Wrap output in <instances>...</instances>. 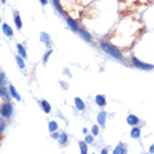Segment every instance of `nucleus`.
<instances>
[{
	"instance_id": "nucleus-25",
	"label": "nucleus",
	"mask_w": 154,
	"mask_h": 154,
	"mask_svg": "<svg viewBox=\"0 0 154 154\" xmlns=\"http://www.w3.org/2000/svg\"><path fill=\"white\" fill-rule=\"evenodd\" d=\"M4 128H5V123H4V122H0V133L2 132Z\"/></svg>"
},
{
	"instance_id": "nucleus-23",
	"label": "nucleus",
	"mask_w": 154,
	"mask_h": 154,
	"mask_svg": "<svg viewBox=\"0 0 154 154\" xmlns=\"http://www.w3.org/2000/svg\"><path fill=\"white\" fill-rule=\"evenodd\" d=\"M92 142H93V136L88 135L87 138H86V143H92Z\"/></svg>"
},
{
	"instance_id": "nucleus-15",
	"label": "nucleus",
	"mask_w": 154,
	"mask_h": 154,
	"mask_svg": "<svg viewBox=\"0 0 154 154\" xmlns=\"http://www.w3.org/2000/svg\"><path fill=\"white\" fill-rule=\"evenodd\" d=\"M17 48H18V50H19V54H20V56L21 57H26V50L24 49V47H22L21 45H17Z\"/></svg>"
},
{
	"instance_id": "nucleus-28",
	"label": "nucleus",
	"mask_w": 154,
	"mask_h": 154,
	"mask_svg": "<svg viewBox=\"0 0 154 154\" xmlns=\"http://www.w3.org/2000/svg\"><path fill=\"white\" fill-rule=\"evenodd\" d=\"M54 138H58V134H54Z\"/></svg>"
},
{
	"instance_id": "nucleus-2",
	"label": "nucleus",
	"mask_w": 154,
	"mask_h": 154,
	"mask_svg": "<svg viewBox=\"0 0 154 154\" xmlns=\"http://www.w3.org/2000/svg\"><path fill=\"white\" fill-rule=\"evenodd\" d=\"M0 114L4 117H9L12 114V106L9 103H6L0 107Z\"/></svg>"
},
{
	"instance_id": "nucleus-1",
	"label": "nucleus",
	"mask_w": 154,
	"mask_h": 154,
	"mask_svg": "<svg viewBox=\"0 0 154 154\" xmlns=\"http://www.w3.org/2000/svg\"><path fill=\"white\" fill-rule=\"evenodd\" d=\"M101 47H102V49L104 50V51H106L107 54L112 55L113 57L118 58V59L122 58V54L118 51V50L116 49L113 45H111V44H108V43H105V41H103V43L101 44Z\"/></svg>"
},
{
	"instance_id": "nucleus-18",
	"label": "nucleus",
	"mask_w": 154,
	"mask_h": 154,
	"mask_svg": "<svg viewBox=\"0 0 154 154\" xmlns=\"http://www.w3.org/2000/svg\"><path fill=\"white\" fill-rule=\"evenodd\" d=\"M17 63H18V65H19L20 68H25V63H24L21 57H19V56L17 57Z\"/></svg>"
},
{
	"instance_id": "nucleus-29",
	"label": "nucleus",
	"mask_w": 154,
	"mask_h": 154,
	"mask_svg": "<svg viewBox=\"0 0 154 154\" xmlns=\"http://www.w3.org/2000/svg\"><path fill=\"white\" fill-rule=\"evenodd\" d=\"M1 1H2V2H6V0H1Z\"/></svg>"
},
{
	"instance_id": "nucleus-17",
	"label": "nucleus",
	"mask_w": 154,
	"mask_h": 154,
	"mask_svg": "<svg viewBox=\"0 0 154 154\" xmlns=\"http://www.w3.org/2000/svg\"><path fill=\"white\" fill-rule=\"evenodd\" d=\"M140 132H141L140 128H134L132 131V133H131V136L134 138H138V136H140Z\"/></svg>"
},
{
	"instance_id": "nucleus-27",
	"label": "nucleus",
	"mask_w": 154,
	"mask_h": 154,
	"mask_svg": "<svg viewBox=\"0 0 154 154\" xmlns=\"http://www.w3.org/2000/svg\"><path fill=\"white\" fill-rule=\"evenodd\" d=\"M40 2H41L43 5H46V4L48 2V0H40Z\"/></svg>"
},
{
	"instance_id": "nucleus-24",
	"label": "nucleus",
	"mask_w": 154,
	"mask_h": 154,
	"mask_svg": "<svg viewBox=\"0 0 154 154\" xmlns=\"http://www.w3.org/2000/svg\"><path fill=\"white\" fill-rule=\"evenodd\" d=\"M51 53H53V50H49V51H48V53L46 54V56H45V58H44L45 61H47V59H48V57H49V55L51 54Z\"/></svg>"
},
{
	"instance_id": "nucleus-16",
	"label": "nucleus",
	"mask_w": 154,
	"mask_h": 154,
	"mask_svg": "<svg viewBox=\"0 0 154 154\" xmlns=\"http://www.w3.org/2000/svg\"><path fill=\"white\" fill-rule=\"evenodd\" d=\"M57 127H58V125H57L56 122H50L49 123V131L50 132H55L56 130H57Z\"/></svg>"
},
{
	"instance_id": "nucleus-10",
	"label": "nucleus",
	"mask_w": 154,
	"mask_h": 154,
	"mask_svg": "<svg viewBox=\"0 0 154 154\" xmlns=\"http://www.w3.org/2000/svg\"><path fill=\"white\" fill-rule=\"evenodd\" d=\"M41 107H43V110H44L46 113H49L50 110H51L49 103H48V102H46V101H43V102H41Z\"/></svg>"
},
{
	"instance_id": "nucleus-13",
	"label": "nucleus",
	"mask_w": 154,
	"mask_h": 154,
	"mask_svg": "<svg viewBox=\"0 0 154 154\" xmlns=\"http://www.w3.org/2000/svg\"><path fill=\"white\" fill-rule=\"evenodd\" d=\"M15 24H16V26L18 29H20V28L22 27V22H21V19H20V17H19V15L17 14L16 16H15Z\"/></svg>"
},
{
	"instance_id": "nucleus-4",
	"label": "nucleus",
	"mask_w": 154,
	"mask_h": 154,
	"mask_svg": "<svg viewBox=\"0 0 154 154\" xmlns=\"http://www.w3.org/2000/svg\"><path fill=\"white\" fill-rule=\"evenodd\" d=\"M0 96L5 99H9L10 98V94L8 92V88L6 87H0Z\"/></svg>"
},
{
	"instance_id": "nucleus-6",
	"label": "nucleus",
	"mask_w": 154,
	"mask_h": 154,
	"mask_svg": "<svg viewBox=\"0 0 154 154\" xmlns=\"http://www.w3.org/2000/svg\"><path fill=\"white\" fill-rule=\"evenodd\" d=\"M95 101H96V103H97L98 106H104V105L106 104V99H105V97L102 96V95H97Z\"/></svg>"
},
{
	"instance_id": "nucleus-21",
	"label": "nucleus",
	"mask_w": 154,
	"mask_h": 154,
	"mask_svg": "<svg viewBox=\"0 0 154 154\" xmlns=\"http://www.w3.org/2000/svg\"><path fill=\"white\" fill-rule=\"evenodd\" d=\"M93 134L94 135H97V134H98V127L96 126V125L93 126Z\"/></svg>"
},
{
	"instance_id": "nucleus-22",
	"label": "nucleus",
	"mask_w": 154,
	"mask_h": 154,
	"mask_svg": "<svg viewBox=\"0 0 154 154\" xmlns=\"http://www.w3.org/2000/svg\"><path fill=\"white\" fill-rule=\"evenodd\" d=\"M79 145H81V148H82V153H86V146H85V144L79 143Z\"/></svg>"
},
{
	"instance_id": "nucleus-19",
	"label": "nucleus",
	"mask_w": 154,
	"mask_h": 154,
	"mask_svg": "<svg viewBox=\"0 0 154 154\" xmlns=\"http://www.w3.org/2000/svg\"><path fill=\"white\" fill-rule=\"evenodd\" d=\"M67 142V134L66 133H61V143L65 144Z\"/></svg>"
},
{
	"instance_id": "nucleus-5",
	"label": "nucleus",
	"mask_w": 154,
	"mask_h": 154,
	"mask_svg": "<svg viewBox=\"0 0 154 154\" xmlns=\"http://www.w3.org/2000/svg\"><path fill=\"white\" fill-rule=\"evenodd\" d=\"M138 117L135 115H128V117H127V123L130 124V125H136L138 123Z\"/></svg>"
},
{
	"instance_id": "nucleus-8",
	"label": "nucleus",
	"mask_w": 154,
	"mask_h": 154,
	"mask_svg": "<svg viewBox=\"0 0 154 154\" xmlns=\"http://www.w3.org/2000/svg\"><path fill=\"white\" fill-rule=\"evenodd\" d=\"M67 22H68V25L71 26V28H72L73 30H75V31H78V30H79V27L77 26V24L73 20L72 18H68V19H67Z\"/></svg>"
},
{
	"instance_id": "nucleus-11",
	"label": "nucleus",
	"mask_w": 154,
	"mask_h": 154,
	"mask_svg": "<svg viewBox=\"0 0 154 154\" xmlns=\"http://www.w3.org/2000/svg\"><path fill=\"white\" fill-rule=\"evenodd\" d=\"M105 120H106V113H105V112H102L98 116V123L101 124V125H104Z\"/></svg>"
},
{
	"instance_id": "nucleus-12",
	"label": "nucleus",
	"mask_w": 154,
	"mask_h": 154,
	"mask_svg": "<svg viewBox=\"0 0 154 154\" xmlns=\"http://www.w3.org/2000/svg\"><path fill=\"white\" fill-rule=\"evenodd\" d=\"M78 33L82 35V37H83L84 39H85L86 41H91V40H92V38H91V36H89V35H88V34L86 33V31H84V30H81V29H79V30H78Z\"/></svg>"
},
{
	"instance_id": "nucleus-7",
	"label": "nucleus",
	"mask_w": 154,
	"mask_h": 154,
	"mask_svg": "<svg viewBox=\"0 0 154 154\" xmlns=\"http://www.w3.org/2000/svg\"><path fill=\"white\" fill-rule=\"evenodd\" d=\"M2 29H4V33H5V35H7V36H12L14 31H12V29L10 28V26H9V25H7V24H4V26H2Z\"/></svg>"
},
{
	"instance_id": "nucleus-20",
	"label": "nucleus",
	"mask_w": 154,
	"mask_h": 154,
	"mask_svg": "<svg viewBox=\"0 0 154 154\" xmlns=\"http://www.w3.org/2000/svg\"><path fill=\"white\" fill-rule=\"evenodd\" d=\"M54 5L56 6V8H57V10L59 11L61 14H64V12H63V9H61V5L58 4V0H54Z\"/></svg>"
},
{
	"instance_id": "nucleus-9",
	"label": "nucleus",
	"mask_w": 154,
	"mask_h": 154,
	"mask_svg": "<svg viewBox=\"0 0 154 154\" xmlns=\"http://www.w3.org/2000/svg\"><path fill=\"white\" fill-rule=\"evenodd\" d=\"M75 104H76V107L78 108L79 111H83L84 108H85V104L83 103V101L81 98H75Z\"/></svg>"
},
{
	"instance_id": "nucleus-3",
	"label": "nucleus",
	"mask_w": 154,
	"mask_h": 154,
	"mask_svg": "<svg viewBox=\"0 0 154 154\" xmlns=\"http://www.w3.org/2000/svg\"><path fill=\"white\" fill-rule=\"evenodd\" d=\"M133 64L135 65V66L138 67V68H142V69H152L153 66L152 65H148V64H144L142 61H140L138 58H135V57H133Z\"/></svg>"
},
{
	"instance_id": "nucleus-14",
	"label": "nucleus",
	"mask_w": 154,
	"mask_h": 154,
	"mask_svg": "<svg viewBox=\"0 0 154 154\" xmlns=\"http://www.w3.org/2000/svg\"><path fill=\"white\" fill-rule=\"evenodd\" d=\"M9 89H10L11 94H12V96L15 97V98H17L18 101H20V96H19V94L16 92V89H15V87L12 86V85H10V87H9Z\"/></svg>"
},
{
	"instance_id": "nucleus-26",
	"label": "nucleus",
	"mask_w": 154,
	"mask_h": 154,
	"mask_svg": "<svg viewBox=\"0 0 154 154\" xmlns=\"http://www.w3.org/2000/svg\"><path fill=\"white\" fill-rule=\"evenodd\" d=\"M5 83V79H4V75L2 74H0V85H2Z\"/></svg>"
},
{
	"instance_id": "nucleus-30",
	"label": "nucleus",
	"mask_w": 154,
	"mask_h": 154,
	"mask_svg": "<svg viewBox=\"0 0 154 154\" xmlns=\"http://www.w3.org/2000/svg\"><path fill=\"white\" fill-rule=\"evenodd\" d=\"M0 21H1V20H0Z\"/></svg>"
}]
</instances>
